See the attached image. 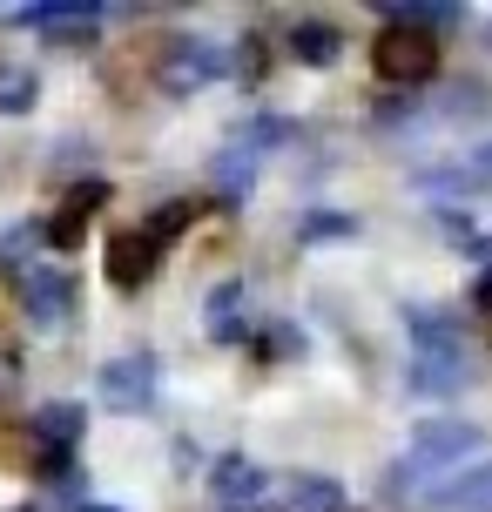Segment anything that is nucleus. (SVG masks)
Segmentation results:
<instances>
[{
    "instance_id": "f257e3e1",
    "label": "nucleus",
    "mask_w": 492,
    "mask_h": 512,
    "mask_svg": "<svg viewBox=\"0 0 492 512\" xmlns=\"http://www.w3.org/2000/svg\"><path fill=\"white\" fill-rule=\"evenodd\" d=\"M189 223H196V203H169L162 216H149L142 230H122L115 243H108V283H115V290L149 283V277H156V263H162V250H169Z\"/></svg>"
},
{
    "instance_id": "20e7f679",
    "label": "nucleus",
    "mask_w": 492,
    "mask_h": 512,
    "mask_svg": "<svg viewBox=\"0 0 492 512\" xmlns=\"http://www.w3.org/2000/svg\"><path fill=\"white\" fill-rule=\"evenodd\" d=\"M297 54H304V61H331V54H337L331 27H304V34H297Z\"/></svg>"
},
{
    "instance_id": "f03ea898",
    "label": "nucleus",
    "mask_w": 492,
    "mask_h": 512,
    "mask_svg": "<svg viewBox=\"0 0 492 512\" xmlns=\"http://www.w3.org/2000/svg\"><path fill=\"white\" fill-rule=\"evenodd\" d=\"M371 68L385 81H425L432 68H439V41H432V27L425 21H398L391 14L385 34L371 41Z\"/></svg>"
},
{
    "instance_id": "7ed1b4c3",
    "label": "nucleus",
    "mask_w": 492,
    "mask_h": 512,
    "mask_svg": "<svg viewBox=\"0 0 492 512\" xmlns=\"http://www.w3.org/2000/svg\"><path fill=\"white\" fill-rule=\"evenodd\" d=\"M108 203V182H81V189H68V203H61V216L48 223V243L54 250H75L81 236H88V223H95V209Z\"/></svg>"
}]
</instances>
